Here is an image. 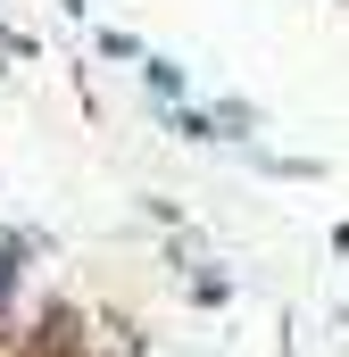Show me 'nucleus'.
<instances>
[{
	"label": "nucleus",
	"mask_w": 349,
	"mask_h": 357,
	"mask_svg": "<svg viewBox=\"0 0 349 357\" xmlns=\"http://www.w3.org/2000/svg\"><path fill=\"white\" fill-rule=\"evenodd\" d=\"M142 84L158 91V100H167V108H174V100H183V75H174L167 59H142Z\"/></svg>",
	"instance_id": "1"
},
{
	"label": "nucleus",
	"mask_w": 349,
	"mask_h": 357,
	"mask_svg": "<svg viewBox=\"0 0 349 357\" xmlns=\"http://www.w3.org/2000/svg\"><path fill=\"white\" fill-rule=\"evenodd\" d=\"M17 266H25V241H8V233H0V299L17 291Z\"/></svg>",
	"instance_id": "2"
}]
</instances>
